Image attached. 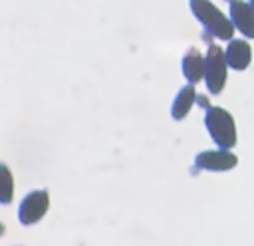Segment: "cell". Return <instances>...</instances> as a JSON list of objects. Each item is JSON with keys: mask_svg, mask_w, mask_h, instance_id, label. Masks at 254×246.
Instances as JSON below:
<instances>
[{"mask_svg": "<svg viewBox=\"0 0 254 246\" xmlns=\"http://www.w3.org/2000/svg\"><path fill=\"white\" fill-rule=\"evenodd\" d=\"M189 6H190L192 16L204 28L206 36H212V38H218V40H224V42H230L234 38L236 28H234L230 16H226L214 2H210V0H189Z\"/></svg>", "mask_w": 254, "mask_h": 246, "instance_id": "1", "label": "cell"}, {"mask_svg": "<svg viewBox=\"0 0 254 246\" xmlns=\"http://www.w3.org/2000/svg\"><path fill=\"white\" fill-rule=\"evenodd\" d=\"M204 127L214 141L216 147L220 149H234L238 143V129L232 113L224 107L210 105L204 113Z\"/></svg>", "mask_w": 254, "mask_h": 246, "instance_id": "2", "label": "cell"}, {"mask_svg": "<svg viewBox=\"0 0 254 246\" xmlns=\"http://www.w3.org/2000/svg\"><path fill=\"white\" fill-rule=\"evenodd\" d=\"M226 79H228V63L224 50L216 44H210L204 54V83L208 93L220 95L224 91Z\"/></svg>", "mask_w": 254, "mask_h": 246, "instance_id": "3", "label": "cell"}, {"mask_svg": "<svg viewBox=\"0 0 254 246\" xmlns=\"http://www.w3.org/2000/svg\"><path fill=\"white\" fill-rule=\"evenodd\" d=\"M194 165L200 171H208V173H226L236 169L238 165V157L230 151V149H206L202 153H198L194 157Z\"/></svg>", "mask_w": 254, "mask_h": 246, "instance_id": "4", "label": "cell"}, {"mask_svg": "<svg viewBox=\"0 0 254 246\" xmlns=\"http://www.w3.org/2000/svg\"><path fill=\"white\" fill-rule=\"evenodd\" d=\"M50 208V194L46 190H32L24 196V200L18 206V218L22 224L30 226L44 218V214Z\"/></svg>", "mask_w": 254, "mask_h": 246, "instance_id": "5", "label": "cell"}, {"mask_svg": "<svg viewBox=\"0 0 254 246\" xmlns=\"http://www.w3.org/2000/svg\"><path fill=\"white\" fill-rule=\"evenodd\" d=\"M228 16H230L236 32L242 34V38H246V40L254 38V10H252L250 2L230 0L228 2Z\"/></svg>", "mask_w": 254, "mask_h": 246, "instance_id": "6", "label": "cell"}, {"mask_svg": "<svg viewBox=\"0 0 254 246\" xmlns=\"http://www.w3.org/2000/svg\"><path fill=\"white\" fill-rule=\"evenodd\" d=\"M226 63L234 71H244L252 63V46L246 38H232L224 48Z\"/></svg>", "mask_w": 254, "mask_h": 246, "instance_id": "7", "label": "cell"}, {"mask_svg": "<svg viewBox=\"0 0 254 246\" xmlns=\"http://www.w3.org/2000/svg\"><path fill=\"white\" fill-rule=\"evenodd\" d=\"M183 75L189 83H198L204 79V54H200L196 48H189L181 62Z\"/></svg>", "mask_w": 254, "mask_h": 246, "instance_id": "8", "label": "cell"}, {"mask_svg": "<svg viewBox=\"0 0 254 246\" xmlns=\"http://www.w3.org/2000/svg\"><path fill=\"white\" fill-rule=\"evenodd\" d=\"M196 103V89H194V83H187L179 89V93L175 95L173 99V105H171V115L175 121H181L189 115V111L192 109V105Z\"/></svg>", "mask_w": 254, "mask_h": 246, "instance_id": "9", "label": "cell"}, {"mask_svg": "<svg viewBox=\"0 0 254 246\" xmlns=\"http://www.w3.org/2000/svg\"><path fill=\"white\" fill-rule=\"evenodd\" d=\"M12 196H14V177L10 169L4 163H0V204L12 202Z\"/></svg>", "mask_w": 254, "mask_h": 246, "instance_id": "10", "label": "cell"}, {"mask_svg": "<svg viewBox=\"0 0 254 246\" xmlns=\"http://www.w3.org/2000/svg\"><path fill=\"white\" fill-rule=\"evenodd\" d=\"M196 101H198V103H200V105H202V107H206V109H208V107H210V105H208V99H206V97H204V95H196Z\"/></svg>", "mask_w": 254, "mask_h": 246, "instance_id": "11", "label": "cell"}, {"mask_svg": "<svg viewBox=\"0 0 254 246\" xmlns=\"http://www.w3.org/2000/svg\"><path fill=\"white\" fill-rule=\"evenodd\" d=\"M2 234H4V224L0 222V236H2Z\"/></svg>", "mask_w": 254, "mask_h": 246, "instance_id": "12", "label": "cell"}, {"mask_svg": "<svg viewBox=\"0 0 254 246\" xmlns=\"http://www.w3.org/2000/svg\"><path fill=\"white\" fill-rule=\"evenodd\" d=\"M250 2V6H252V10H254V0H248Z\"/></svg>", "mask_w": 254, "mask_h": 246, "instance_id": "13", "label": "cell"}, {"mask_svg": "<svg viewBox=\"0 0 254 246\" xmlns=\"http://www.w3.org/2000/svg\"><path fill=\"white\" fill-rule=\"evenodd\" d=\"M228 2H230V0H228Z\"/></svg>", "mask_w": 254, "mask_h": 246, "instance_id": "14", "label": "cell"}]
</instances>
